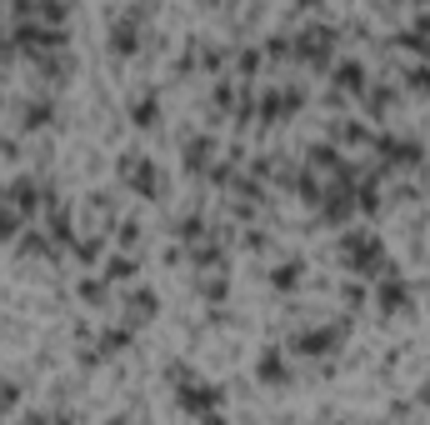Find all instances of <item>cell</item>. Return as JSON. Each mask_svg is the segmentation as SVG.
<instances>
[{
  "label": "cell",
  "mask_w": 430,
  "mask_h": 425,
  "mask_svg": "<svg viewBox=\"0 0 430 425\" xmlns=\"http://www.w3.org/2000/svg\"><path fill=\"white\" fill-rule=\"evenodd\" d=\"M180 406H185V410H196V415H215V406H221V390H215V386H190V380H185Z\"/></svg>",
  "instance_id": "obj_1"
},
{
  "label": "cell",
  "mask_w": 430,
  "mask_h": 425,
  "mask_svg": "<svg viewBox=\"0 0 430 425\" xmlns=\"http://www.w3.org/2000/svg\"><path fill=\"white\" fill-rule=\"evenodd\" d=\"M120 176L131 180V185H140V190H156V170H150L145 155H125L120 160Z\"/></svg>",
  "instance_id": "obj_2"
},
{
  "label": "cell",
  "mask_w": 430,
  "mask_h": 425,
  "mask_svg": "<svg viewBox=\"0 0 430 425\" xmlns=\"http://www.w3.org/2000/svg\"><path fill=\"white\" fill-rule=\"evenodd\" d=\"M131 115H135L140 125H150V120H156V95H140V100H131Z\"/></svg>",
  "instance_id": "obj_3"
},
{
  "label": "cell",
  "mask_w": 430,
  "mask_h": 425,
  "mask_svg": "<svg viewBox=\"0 0 430 425\" xmlns=\"http://www.w3.org/2000/svg\"><path fill=\"white\" fill-rule=\"evenodd\" d=\"M261 375H265V380H286V366H281V355H275V350L261 360Z\"/></svg>",
  "instance_id": "obj_4"
},
{
  "label": "cell",
  "mask_w": 430,
  "mask_h": 425,
  "mask_svg": "<svg viewBox=\"0 0 430 425\" xmlns=\"http://www.w3.org/2000/svg\"><path fill=\"white\" fill-rule=\"evenodd\" d=\"M295 281H300V261H295V265H281V270H275V285H281V290H290Z\"/></svg>",
  "instance_id": "obj_5"
}]
</instances>
